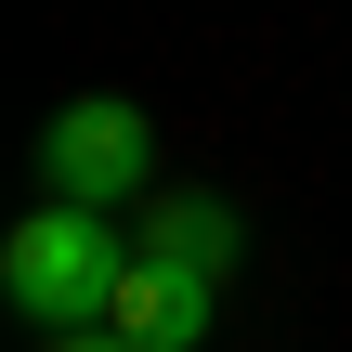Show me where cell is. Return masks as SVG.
<instances>
[{"label": "cell", "mask_w": 352, "mask_h": 352, "mask_svg": "<svg viewBox=\"0 0 352 352\" xmlns=\"http://www.w3.org/2000/svg\"><path fill=\"white\" fill-rule=\"evenodd\" d=\"M118 274H131V235H118L104 209H65V196H39V209L0 235V300H13L39 340H78V327H104V314H118Z\"/></svg>", "instance_id": "cell-1"}, {"label": "cell", "mask_w": 352, "mask_h": 352, "mask_svg": "<svg viewBox=\"0 0 352 352\" xmlns=\"http://www.w3.org/2000/svg\"><path fill=\"white\" fill-rule=\"evenodd\" d=\"M144 183H157V131H144L131 91H78V104L39 118V196L118 209V196H144Z\"/></svg>", "instance_id": "cell-2"}, {"label": "cell", "mask_w": 352, "mask_h": 352, "mask_svg": "<svg viewBox=\"0 0 352 352\" xmlns=\"http://www.w3.org/2000/svg\"><path fill=\"white\" fill-rule=\"evenodd\" d=\"M209 287H222V274H183V261H144V248H131V274H118V314H104V327H118V340H144V352H196V340H209Z\"/></svg>", "instance_id": "cell-3"}, {"label": "cell", "mask_w": 352, "mask_h": 352, "mask_svg": "<svg viewBox=\"0 0 352 352\" xmlns=\"http://www.w3.org/2000/svg\"><path fill=\"white\" fill-rule=\"evenodd\" d=\"M131 248H144V261H183V274H235L248 222H235V196L183 183V196H157V209H144V235H131Z\"/></svg>", "instance_id": "cell-4"}, {"label": "cell", "mask_w": 352, "mask_h": 352, "mask_svg": "<svg viewBox=\"0 0 352 352\" xmlns=\"http://www.w3.org/2000/svg\"><path fill=\"white\" fill-rule=\"evenodd\" d=\"M52 352H144V340H118V327H78V340H52Z\"/></svg>", "instance_id": "cell-5"}]
</instances>
